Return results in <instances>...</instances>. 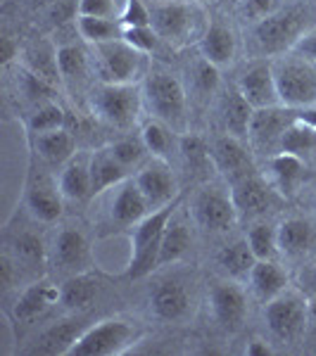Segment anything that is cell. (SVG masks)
Returning a JSON list of instances; mask_svg holds the SVG:
<instances>
[{
	"label": "cell",
	"instance_id": "obj_1",
	"mask_svg": "<svg viewBox=\"0 0 316 356\" xmlns=\"http://www.w3.org/2000/svg\"><path fill=\"white\" fill-rule=\"evenodd\" d=\"M179 207H181V197H176L171 204L152 209L145 219L138 221L134 226V231L129 235L131 254H129V264H126V275L129 278L134 280L145 278V275H150L157 268L164 228Z\"/></svg>",
	"mask_w": 316,
	"mask_h": 356
},
{
	"label": "cell",
	"instance_id": "obj_2",
	"mask_svg": "<svg viewBox=\"0 0 316 356\" xmlns=\"http://www.w3.org/2000/svg\"><path fill=\"white\" fill-rule=\"evenodd\" d=\"M143 337V330L138 328L134 321L122 318V316H112V318H102L97 323L88 325L67 356H114L129 352L134 344Z\"/></svg>",
	"mask_w": 316,
	"mask_h": 356
},
{
	"label": "cell",
	"instance_id": "obj_3",
	"mask_svg": "<svg viewBox=\"0 0 316 356\" xmlns=\"http://www.w3.org/2000/svg\"><path fill=\"white\" fill-rule=\"evenodd\" d=\"M143 102L155 119L176 126L186 117L188 95L174 72L162 65H152L143 79Z\"/></svg>",
	"mask_w": 316,
	"mask_h": 356
},
{
	"label": "cell",
	"instance_id": "obj_4",
	"mask_svg": "<svg viewBox=\"0 0 316 356\" xmlns=\"http://www.w3.org/2000/svg\"><path fill=\"white\" fill-rule=\"evenodd\" d=\"M143 102V86L138 83H105L100 81L90 93V107L105 124L131 129L138 124Z\"/></svg>",
	"mask_w": 316,
	"mask_h": 356
},
{
	"label": "cell",
	"instance_id": "obj_5",
	"mask_svg": "<svg viewBox=\"0 0 316 356\" xmlns=\"http://www.w3.org/2000/svg\"><path fill=\"white\" fill-rule=\"evenodd\" d=\"M309 300L300 290L288 288L264 304V321L276 340L292 344L304 335L309 323Z\"/></svg>",
	"mask_w": 316,
	"mask_h": 356
},
{
	"label": "cell",
	"instance_id": "obj_6",
	"mask_svg": "<svg viewBox=\"0 0 316 356\" xmlns=\"http://www.w3.org/2000/svg\"><path fill=\"white\" fill-rule=\"evenodd\" d=\"M152 13V29L159 33L164 43L181 48L191 41H200L203 33V15L195 8V3H183V0H174V3H159L150 10Z\"/></svg>",
	"mask_w": 316,
	"mask_h": 356
},
{
	"label": "cell",
	"instance_id": "obj_7",
	"mask_svg": "<svg viewBox=\"0 0 316 356\" xmlns=\"http://www.w3.org/2000/svg\"><path fill=\"white\" fill-rule=\"evenodd\" d=\"M307 29V10L304 8H285L276 10L274 15L264 17L255 24V41L262 53L276 55L283 50H292Z\"/></svg>",
	"mask_w": 316,
	"mask_h": 356
},
{
	"label": "cell",
	"instance_id": "obj_8",
	"mask_svg": "<svg viewBox=\"0 0 316 356\" xmlns=\"http://www.w3.org/2000/svg\"><path fill=\"white\" fill-rule=\"evenodd\" d=\"M95 48V69L100 81L105 83H136L145 67V57L138 53L134 45H129L124 38L110 43L93 45Z\"/></svg>",
	"mask_w": 316,
	"mask_h": 356
},
{
	"label": "cell",
	"instance_id": "obj_9",
	"mask_svg": "<svg viewBox=\"0 0 316 356\" xmlns=\"http://www.w3.org/2000/svg\"><path fill=\"white\" fill-rule=\"evenodd\" d=\"M193 221L207 233H228L238 223V209L233 204L231 191L219 186H205L195 193L191 204Z\"/></svg>",
	"mask_w": 316,
	"mask_h": 356
},
{
	"label": "cell",
	"instance_id": "obj_10",
	"mask_svg": "<svg viewBox=\"0 0 316 356\" xmlns=\"http://www.w3.org/2000/svg\"><path fill=\"white\" fill-rule=\"evenodd\" d=\"M276 86H278L281 105L307 107L316 102V69L307 60H283L274 62Z\"/></svg>",
	"mask_w": 316,
	"mask_h": 356
},
{
	"label": "cell",
	"instance_id": "obj_11",
	"mask_svg": "<svg viewBox=\"0 0 316 356\" xmlns=\"http://www.w3.org/2000/svg\"><path fill=\"white\" fill-rule=\"evenodd\" d=\"M53 261L62 273L77 275L93 268V247L81 228L62 226L53 240Z\"/></svg>",
	"mask_w": 316,
	"mask_h": 356
},
{
	"label": "cell",
	"instance_id": "obj_12",
	"mask_svg": "<svg viewBox=\"0 0 316 356\" xmlns=\"http://www.w3.org/2000/svg\"><path fill=\"white\" fill-rule=\"evenodd\" d=\"M210 307L223 330H238L248 318V292L233 278L216 280L210 288Z\"/></svg>",
	"mask_w": 316,
	"mask_h": 356
},
{
	"label": "cell",
	"instance_id": "obj_13",
	"mask_svg": "<svg viewBox=\"0 0 316 356\" xmlns=\"http://www.w3.org/2000/svg\"><path fill=\"white\" fill-rule=\"evenodd\" d=\"M62 193L60 183H55L45 171L31 169L26 181L24 204L29 214L41 223H55L62 216Z\"/></svg>",
	"mask_w": 316,
	"mask_h": 356
},
{
	"label": "cell",
	"instance_id": "obj_14",
	"mask_svg": "<svg viewBox=\"0 0 316 356\" xmlns=\"http://www.w3.org/2000/svg\"><path fill=\"white\" fill-rule=\"evenodd\" d=\"M138 188L145 195L150 209H159V207L171 204L179 195V186H176V176L171 171V166L166 159L152 157L148 164L141 166V171L136 174Z\"/></svg>",
	"mask_w": 316,
	"mask_h": 356
},
{
	"label": "cell",
	"instance_id": "obj_15",
	"mask_svg": "<svg viewBox=\"0 0 316 356\" xmlns=\"http://www.w3.org/2000/svg\"><path fill=\"white\" fill-rule=\"evenodd\" d=\"M231 197L240 219H255L274 207L271 186L255 171L231 183Z\"/></svg>",
	"mask_w": 316,
	"mask_h": 356
},
{
	"label": "cell",
	"instance_id": "obj_16",
	"mask_svg": "<svg viewBox=\"0 0 316 356\" xmlns=\"http://www.w3.org/2000/svg\"><path fill=\"white\" fill-rule=\"evenodd\" d=\"M238 90L255 110L262 107L281 105L278 86H276V74L271 62H257L245 69L238 79Z\"/></svg>",
	"mask_w": 316,
	"mask_h": 356
},
{
	"label": "cell",
	"instance_id": "obj_17",
	"mask_svg": "<svg viewBox=\"0 0 316 356\" xmlns=\"http://www.w3.org/2000/svg\"><path fill=\"white\" fill-rule=\"evenodd\" d=\"M295 119H297L295 107H285V105L262 107V110H255V114H252L248 138L257 147L281 145V136L285 134V129Z\"/></svg>",
	"mask_w": 316,
	"mask_h": 356
},
{
	"label": "cell",
	"instance_id": "obj_18",
	"mask_svg": "<svg viewBox=\"0 0 316 356\" xmlns=\"http://www.w3.org/2000/svg\"><path fill=\"white\" fill-rule=\"evenodd\" d=\"M212 159H214L216 171H221L228 181H238V178L252 174V157L248 147L243 145V138H235L231 134L216 136L210 143Z\"/></svg>",
	"mask_w": 316,
	"mask_h": 356
},
{
	"label": "cell",
	"instance_id": "obj_19",
	"mask_svg": "<svg viewBox=\"0 0 316 356\" xmlns=\"http://www.w3.org/2000/svg\"><path fill=\"white\" fill-rule=\"evenodd\" d=\"M57 304H60V285H55L48 278H41L19 292L13 314L19 323H33V321L45 316Z\"/></svg>",
	"mask_w": 316,
	"mask_h": 356
},
{
	"label": "cell",
	"instance_id": "obj_20",
	"mask_svg": "<svg viewBox=\"0 0 316 356\" xmlns=\"http://www.w3.org/2000/svg\"><path fill=\"white\" fill-rule=\"evenodd\" d=\"M191 292L179 280H162L150 290V312L164 323H179L191 312Z\"/></svg>",
	"mask_w": 316,
	"mask_h": 356
},
{
	"label": "cell",
	"instance_id": "obj_21",
	"mask_svg": "<svg viewBox=\"0 0 316 356\" xmlns=\"http://www.w3.org/2000/svg\"><path fill=\"white\" fill-rule=\"evenodd\" d=\"M150 204H148L145 195L138 188L136 178L134 181H124L117 186L112 200H110V219L119 228H134L138 221H143L150 214Z\"/></svg>",
	"mask_w": 316,
	"mask_h": 356
},
{
	"label": "cell",
	"instance_id": "obj_22",
	"mask_svg": "<svg viewBox=\"0 0 316 356\" xmlns=\"http://www.w3.org/2000/svg\"><path fill=\"white\" fill-rule=\"evenodd\" d=\"M200 55L210 60L216 67H226L233 62L235 50H238V41H235L233 29L221 19H212L205 26L203 38L198 41Z\"/></svg>",
	"mask_w": 316,
	"mask_h": 356
},
{
	"label": "cell",
	"instance_id": "obj_23",
	"mask_svg": "<svg viewBox=\"0 0 316 356\" xmlns=\"http://www.w3.org/2000/svg\"><path fill=\"white\" fill-rule=\"evenodd\" d=\"M248 285H250L252 295L267 304L269 300H274L276 295H281L283 290L290 288V278H288V273H285V268L276 259H257V264L250 271Z\"/></svg>",
	"mask_w": 316,
	"mask_h": 356
},
{
	"label": "cell",
	"instance_id": "obj_24",
	"mask_svg": "<svg viewBox=\"0 0 316 356\" xmlns=\"http://www.w3.org/2000/svg\"><path fill=\"white\" fill-rule=\"evenodd\" d=\"M129 169L110 152V147L90 152V197L102 195L110 188H117L126 181Z\"/></svg>",
	"mask_w": 316,
	"mask_h": 356
},
{
	"label": "cell",
	"instance_id": "obj_25",
	"mask_svg": "<svg viewBox=\"0 0 316 356\" xmlns=\"http://www.w3.org/2000/svg\"><path fill=\"white\" fill-rule=\"evenodd\" d=\"M193 247V233H191V223L186 216L179 214V209L174 211V216L169 219L162 235V247H159V259L157 268L169 266V264L181 261L183 257L191 252Z\"/></svg>",
	"mask_w": 316,
	"mask_h": 356
},
{
	"label": "cell",
	"instance_id": "obj_26",
	"mask_svg": "<svg viewBox=\"0 0 316 356\" xmlns=\"http://www.w3.org/2000/svg\"><path fill=\"white\" fill-rule=\"evenodd\" d=\"M97 278L90 271L69 275L65 283L60 285V307L67 309L69 314H84L97 300Z\"/></svg>",
	"mask_w": 316,
	"mask_h": 356
},
{
	"label": "cell",
	"instance_id": "obj_27",
	"mask_svg": "<svg viewBox=\"0 0 316 356\" xmlns=\"http://www.w3.org/2000/svg\"><path fill=\"white\" fill-rule=\"evenodd\" d=\"M60 193L65 200L81 202L90 197V154L77 152L60 171Z\"/></svg>",
	"mask_w": 316,
	"mask_h": 356
},
{
	"label": "cell",
	"instance_id": "obj_28",
	"mask_svg": "<svg viewBox=\"0 0 316 356\" xmlns=\"http://www.w3.org/2000/svg\"><path fill=\"white\" fill-rule=\"evenodd\" d=\"M316 233L314 226L307 219L300 216H290V219L278 223V250L283 257L290 259H300L314 247Z\"/></svg>",
	"mask_w": 316,
	"mask_h": 356
},
{
	"label": "cell",
	"instance_id": "obj_29",
	"mask_svg": "<svg viewBox=\"0 0 316 356\" xmlns=\"http://www.w3.org/2000/svg\"><path fill=\"white\" fill-rule=\"evenodd\" d=\"M269 171H271L276 188H278L285 197H292V195L300 191L307 164H304V159L297 157V154L278 150L276 154H271V159H269Z\"/></svg>",
	"mask_w": 316,
	"mask_h": 356
},
{
	"label": "cell",
	"instance_id": "obj_30",
	"mask_svg": "<svg viewBox=\"0 0 316 356\" xmlns=\"http://www.w3.org/2000/svg\"><path fill=\"white\" fill-rule=\"evenodd\" d=\"M33 150L45 164L65 166L77 154V140L67 129H55L48 134L33 136Z\"/></svg>",
	"mask_w": 316,
	"mask_h": 356
},
{
	"label": "cell",
	"instance_id": "obj_31",
	"mask_svg": "<svg viewBox=\"0 0 316 356\" xmlns=\"http://www.w3.org/2000/svg\"><path fill=\"white\" fill-rule=\"evenodd\" d=\"M5 250L15 257L19 268H26V271H41L45 261H48V250H45L43 238L33 231L15 233L10 243L5 245Z\"/></svg>",
	"mask_w": 316,
	"mask_h": 356
},
{
	"label": "cell",
	"instance_id": "obj_32",
	"mask_svg": "<svg viewBox=\"0 0 316 356\" xmlns=\"http://www.w3.org/2000/svg\"><path fill=\"white\" fill-rule=\"evenodd\" d=\"M252 114H255V107L245 100L243 93L238 90V86L223 95L221 122H223V131H226V134H231L235 138H248Z\"/></svg>",
	"mask_w": 316,
	"mask_h": 356
},
{
	"label": "cell",
	"instance_id": "obj_33",
	"mask_svg": "<svg viewBox=\"0 0 316 356\" xmlns=\"http://www.w3.org/2000/svg\"><path fill=\"white\" fill-rule=\"evenodd\" d=\"M216 266L226 273V278L233 280H248L252 266L257 264V257L252 254L248 240H235V243L223 245L216 252Z\"/></svg>",
	"mask_w": 316,
	"mask_h": 356
},
{
	"label": "cell",
	"instance_id": "obj_34",
	"mask_svg": "<svg viewBox=\"0 0 316 356\" xmlns=\"http://www.w3.org/2000/svg\"><path fill=\"white\" fill-rule=\"evenodd\" d=\"M86 328L88 325H79V321H60V323L50 325L48 330L41 332V337L36 340L33 354H50V356L67 354Z\"/></svg>",
	"mask_w": 316,
	"mask_h": 356
},
{
	"label": "cell",
	"instance_id": "obj_35",
	"mask_svg": "<svg viewBox=\"0 0 316 356\" xmlns=\"http://www.w3.org/2000/svg\"><path fill=\"white\" fill-rule=\"evenodd\" d=\"M79 36L90 45H100V43H110L122 38V24L117 19H107V17H88V15H79L74 19Z\"/></svg>",
	"mask_w": 316,
	"mask_h": 356
},
{
	"label": "cell",
	"instance_id": "obj_36",
	"mask_svg": "<svg viewBox=\"0 0 316 356\" xmlns=\"http://www.w3.org/2000/svg\"><path fill=\"white\" fill-rule=\"evenodd\" d=\"M179 152H181L183 162H186V166L193 171V174L207 176V174H212V169H216L214 159H212L210 143H207L205 138H200L195 134L183 136L179 140Z\"/></svg>",
	"mask_w": 316,
	"mask_h": 356
},
{
	"label": "cell",
	"instance_id": "obj_37",
	"mask_svg": "<svg viewBox=\"0 0 316 356\" xmlns=\"http://www.w3.org/2000/svg\"><path fill=\"white\" fill-rule=\"evenodd\" d=\"M278 150L297 154V157H302V159L307 157V154H314L316 152V131L309 124L295 119V122L285 129V134L281 136Z\"/></svg>",
	"mask_w": 316,
	"mask_h": 356
},
{
	"label": "cell",
	"instance_id": "obj_38",
	"mask_svg": "<svg viewBox=\"0 0 316 356\" xmlns=\"http://www.w3.org/2000/svg\"><path fill=\"white\" fill-rule=\"evenodd\" d=\"M57 67H60L62 81H74L84 79L88 74V55L81 45L77 43H62L57 45Z\"/></svg>",
	"mask_w": 316,
	"mask_h": 356
},
{
	"label": "cell",
	"instance_id": "obj_39",
	"mask_svg": "<svg viewBox=\"0 0 316 356\" xmlns=\"http://www.w3.org/2000/svg\"><path fill=\"white\" fill-rule=\"evenodd\" d=\"M141 140L148 147V154L159 159H166L174 147V136L169 131V124L159 122V119H150L141 126Z\"/></svg>",
	"mask_w": 316,
	"mask_h": 356
},
{
	"label": "cell",
	"instance_id": "obj_40",
	"mask_svg": "<svg viewBox=\"0 0 316 356\" xmlns=\"http://www.w3.org/2000/svg\"><path fill=\"white\" fill-rule=\"evenodd\" d=\"M248 245L257 259H276L278 250V226L274 223H255L248 231Z\"/></svg>",
	"mask_w": 316,
	"mask_h": 356
},
{
	"label": "cell",
	"instance_id": "obj_41",
	"mask_svg": "<svg viewBox=\"0 0 316 356\" xmlns=\"http://www.w3.org/2000/svg\"><path fill=\"white\" fill-rule=\"evenodd\" d=\"M67 124V114L62 110L57 102H43V105H36V110L29 114V122H26V131L31 136L38 134H48V131L55 129H65Z\"/></svg>",
	"mask_w": 316,
	"mask_h": 356
},
{
	"label": "cell",
	"instance_id": "obj_42",
	"mask_svg": "<svg viewBox=\"0 0 316 356\" xmlns=\"http://www.w3.org/2000/svg\"><path fill=\"white\" fill-rule=\"evenodd\" d=\"M24 67L31 69V72H36L38 76H43L45 81H50L55 86L62 81L60 67H57V48L50 50L48 45H33V48L26 53Z\"/></svg>",
	"mask_w": 316,
	"mask_h": 356
},
{
	"label": "cell",
	"instance_id": "obj_43",
	"mask_svg": "<svg viewBox=\"0 0 316 356\" xmlns=\"http://www.w3.org/2000/svg\"><path fill=\"white\" fill-rule=\"evenodd\" d=\"M19 90L33 105H43V102H50L55 97V83L45 81L43 76H38L36 72L26 67L19 69Z\"/></svg>",
	"mask_w": 316,
	"mask_h": 356
},
{
	"label": "cell",
	"instance_id": "obj_44",
	"mask_svg": "<svg viewBox=\"0 0 316 356\" xmlns=\"http://www.w3.org/2000/svg\"><path fill=\"white\" fill-rule=\"evenodd\" d=\"M122 38L129 45H134L138 53L143 55H152L159 48V33L155 31L152 24L148 26H122Z\"/></svg>",
	"mask_w": 316,
	"mask_h": 356
},
{
	"label": "cell",
	"instance_id": "obj_45",
	"mask_svg": "<svg viewBox=\"0 0 316 356\" xmlns=\"http://www.w3.org/2000/svg\"><path fill=\"white\" fill-rule=\"evenodd\" d=\"M107 147H110V152L126 166V169H134V166L141 164L148 152L143 140H134V138H119V140L110 143Z\"/></svg>",
	"mask_w": 316,
	"mask_h": 356
},
{
	"label": "cell",
	"instance_id": "obj_46",
	"mask_svg": "<svg viewBox=\"0 0 316 356\" xmlns=\"http://www.w3.org/2000/svg\"><path fill=\"white\" fill-rule=\"evenodd\" d=\"M193 81L198 86L200 93H214L216 88H219V67L212 65L210 60H205V57H200L198 62H195L193 67Z\"/></svg>",
	"mask_w": 316,
	"mask_h": 356
},
{
	"label": "cell",
	"instance_id": "obj_47",
	"mask_svg": "<svg viewBox=\"0 0 316 356\" xmlns=\"http://www.w3.org/2000/svg\"><path fill=\"white\" fill-rule=\"evenodd\" d=\"M152 22V13L143 0H124L119 24L122 26H148Z\"/></svg>",
	"mask_w": 316,
	"mask_h": 356
},
{
	"label": "cell",
	"instance_id": "obj_48",
	"mask_svg": "<svg viewBox=\"0 0 316 356\" xmlns=\"http://www.w3.org/2000/svg\"><path fill=\"white\" fill-rule=\"evenodd\" d=\"M79 15H88V17H107L114 19L117 15H122V8H117V0H79Z\"/></svg>",
	"mask_w": 316,
	"mask_h": 356
},
{
	"label": "cell",
	"instance_id": "obj_49",
	"mask_svg": "<svg viewBox=\"0 0 316 356\" xmlns=\"http://www.w3.org/2000/svg\"><path fill=\"white\" fill-rule=\"evenodd\" d=\"M240 10H243V15L248 17V19L262 22L264 17L276 13V0H243Z\"/></svg>",
	"mask_w": 316,
	"mask_h": 356
},
{
	"label": "cell",
	"instance_id": "obj_50",
	"mask_svg": "<svg viewBox=\"0 0 316 356\" xmlns=\"http://www.w3.org/2000/svg\"><path fill=\"white\" fill-rule=\"evenodd\" d=\"M292 53L300 55L302 60L312 62V65H316V29H309L307 33L297 41L295 45H292Z\"/></svg>",
	"mask_w": 316,
	"mask_h": 356
},
{
	"label": "cell",
	"instance_id": "obj_51",
	"mask_svg": "<svg viewBox=\"0 0 316 356\" xmlns=\"http://www.w3.org/2000/svg\"><path fill=\"white\" fill-rule=\"evenodd\" d=\"M17 55H19V45H17L15 38L13 36H3V38H0V65L8 67Z\"/></svg>",
	"mask_w": 316,
	"mask_h": 356
},
{
	"label": "cell",
	"instance_id": "obj_52",
	"mask_svg": "<svg viewBox=\"0 0 316 356\" xmlns=\"http://www.w3.org/2000/svg\"><path fill=\"white\" fill-rule=\"evenodd\" d=\"M276 349L271 347V342H267L264 337H252L245 344V354L248 356H271Z\"/></svg>",
	"mask_w": 316,
	"mask_h": 356
},
{
	"label": "cell",
	"instance_id": "obj_53",
	"mask_svg": "<svg viewBox=\"0 0 316 356\" xmlns=\"http://www.w3.org/2000/svg\"><path fill=\"white\" fill-rule=\"evenodd\" d=\"M297 119L304 122V124H309L316 131V102H314V105L300 107V110H297Z\"/></svg>",
	"mask_w": 316,
	"mask_h": 356
},
{
	"label": "cell",
	"instance_id": "obj_54",
	"mask_svg": "<svg viewBox=\"0 0 316 356\" xmlns=\"http://www.w3.org/2000/svg\"><path fill=\"white\" fill-rule=\"evenodd\" d=\"M31 3V8H38V10H45V8H53L55 3H60V0H29Z\"/></svg>",
	"mask_w": 316,
	"mask_h": 356
},
{
	"label": "cell",
	"instance_id": "obj_55",
	"mask_svg": "<svg viewBox=\"0 0 316 356\" xmlns=\"http://www.w3.org/2000/svg\"><path fill=\"white\" fill-rule=\"evenodd\" d=\"M193 3H210V0H193Z\"/></svg>",
	"mask_w": 316,
	"mask_h": 356
}]
</instances>
